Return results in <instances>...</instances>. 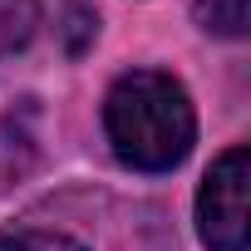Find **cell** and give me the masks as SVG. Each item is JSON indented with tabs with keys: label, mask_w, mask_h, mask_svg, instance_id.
I'll return each mask as SVG.
<instances>
[{
	"label": "cell",
	"mask_w": 251,
	"mask_h": 251,
	"mask_svg": "<svg viewBox=\"0 0 251 251\" xmlns=\"http://www.w3.org/2000/svg\"><path fill=\"white\" fill-rule=\"evenodd\" d=\"M197 25L212 35H246V0H197Z\"/></svg>",
	"instance_id": "cell-4"
},
{
	"label": "cell",
	"mask_w": 251,
	"mask_h": 251,
	"mask_svg": "<svg viewBox=\"0 0 251 251\" xmlns=\"http://www.w3.org/2000/svg\"><path fill=\"white\" fill-rule=\"evenodd\" d=\"M0 251H84V246L54 231H0Z\"/></svg>",
	"instance_id": "cell-5"
},
{
	"label": "cell",
	"mask_w": 251,
	"mask_h": 251,
	"mask_svg": "<svg viewBox=\"0 0 251 251\" xmlns=\"http://www.w3.org/2000/svg\"><path fill=\"white\" fill-rule=\"evenodd\" d=\"M35 25H40V0H0V54L25 50Z\"/></svg>",
	"instance_id": "cell-3"
},
{
	"label": "cell",
	"mask_w": 251,
	"mask_h": 251,
	"mask_svg": "<svg viewBox=\"0 0 251 251\" xmlns=\"http://www.w3.org/2000/svg\"><path fill=\"white\" fill-rule=\"evenodd\" d=\"M103 123H108L113 153L138 173L177 168L187 158V148H192V133H197L187 89L173 74H158V69L123 74L108 89Z\"/></svg>",
	"instance_id": "cell-1"
},
{
	"label": "cell",
	"mask_w": 251,
	"mask_h": 251,
	"mask_svg": "<svg viewBox=\"0 0 251 251\" xmlns=\"http://www.w3.org/2000/svg\"><path fill=\"white\" fill-rule=\"evenodd\" d=\"M251 153L246 148H226L202 192H197V231L212 251H241L251 236Z\"/></svg>",
	"instance_id": "cell-2"
},
{
	"label": "cell",
	"mask_w": 251,
	"mask_h": 251,
	"mask_svg": "<svg viewBox=\"0 0 251 251\" xmlns=\"http://www.w3.org/2000/svg\"><path fill=\"white\" fill-rule=\"evenodd\" d=\"M94 30H99L94 10L84 5V0H69V5H64V50L69 54H84V45L94 40Z\"/></svg>",
	"instance_id": "cell-6"
}]
</instances>
